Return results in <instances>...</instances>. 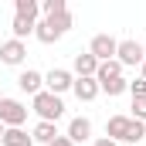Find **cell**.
<instances>
[{"mask_svg":"<svg viewBox=\"0 0 146 146\" xmlns=\"http://www.w3.org/2000/svg\"><path fill=\"white\" fill-rule=\"evenodd\" d=\"M0 143L3 146H34V139H31L27 129H3V139Z\"/></svg>","mask_w":146,"mask_h":146,"instance_id":"5bb4252c","label":"cell"},{"mask_svg":"<svg viewBox=\"0 0 146 146\" xmlns=\"http://www.w3.org/2000/svg\"><path fill=\"white\" fill-rule=\"evenodd\" d=\"M0 139H3V126H0Z\"/></svg>","mask_w":146,"mask_h":146,"instance_id":"4316f807","label":"cell"},{"mask_svg":"<svg viewBox=\"0 0 146 146\" xmlns=\"http://www.w3.org/2000/svg\"><path fill=\"white\" fill-rule=\"evenodd\" d=\"M72 85H75V75L68 68H51L44 75V92H51V95H65Z\"/></svg>","mask_w":146,"mask_h":146,"instance_id":"277c9868","label":"cell"},{"mask_svg":"<svg viewBox=\"0 0 146 146\" xmlns=\"http://www.w3.org/2000/svg\"><path fill=\"white\" fill-rule=\"evenodd\" d=\"M109 78H122V65L112 58V61H102L99 65V72H95V82L102 85V82H109Z\"/></svg>","mask_w":146,"mask_h":146,"instance_id":"2e32d148","label":"cell"},{"mask_svg":"<svg viewBox=\"0 0 146 146\" xmlns=\"http://www.w3.org/2000/svg\"><path fill=\"white\" fill-rule=\"evenodd\" d=\"M115 48H119V41H115L112 34H95L92 44H88V54L102 65V61H112V58H115Z\"/></svg>","mask_w":146,"mask_h":146,"instance_id":"5b68a950","label":"cell"},{"mask_svg":"<svg viewBox=\"0 0 146 146\" xmlns=\"http://www.w3.org/2000/svg\"><path fill=\"white\" fill-rule=\"evenodd\" d=\"M139 78H143V82H146V61H143V65H139Z\"/></svg>","mask_w":146,"mask_h":146,"instance_id":"d4e9b609","label":"cell"},{"mask_svg":"<svg viewBox=\"0 0 146 146\" xmlns=\"http://www.w3.org/2000/svg\"><path fill=\"white\" fill-rule=\"evenodd\" d=\"M115 61L122 65V68H136V65H143V41H133V37H126V41H119V48H115Z\"/></svg>","mask_w":146,"mask_h":146,"instance_id":"3957f363","label":"cell"},{"mask_svg":"<svg viewBox=\"0 0 146 146\" xmlns=\"http://www.w3.org/2000/svg\"><path fill=\"white\" fill-rule=\"evenodd\" d=\"M143 58H146V41H143Z\"/></svg>","mask_w":146,"mask_h":146,"instance_id":"484cf974","label":"cell"},{"mask_svg":"<svg viewBox=\"0 0 146 146\" xmlns=\"http://www.w3.org/2000/svg\"><path fill=\"white\" fill-rule=\"evenodd\" d=\"M95 72H99V61L85 51V54H75V65H72V75L75 78H95Z\"/></svg>","mask_w":146,"mask_h":146,"instance_id":"30bf717a","label":"cell"},{"mask_svg":"<svg viewBox=\"0 0 146 146\" xmlns=\"http://www.w3.org/2000/svg\"><path fill=\"white\" fill-rule=\"evenodd\" d=\"M17 85H21V92H27V95L34 99L37 92H44V75L34 72V68H27V72L17 75Z\"/></svg>","mask_w":146,"mask_h":146,"instance_id":"ba28073f","label":"cell"},{"mask_svg":"<svg viewBox=\"0 0 146 146\" xmlns=\"http://www.w3.org/2000/svg\"><path fill=\"white\" fill-rule=\"evenodd\" d=\"M27 106L21 99H0V126L3 129H24V119H27Z\"/></svg>","mask_w":146,"mask_h":146,"instance_id":"7a4b0ae2","label":"cell"},{"mask_svg":"<svg viewBox=\"0 0 146 146\" xmlns=\"http://www.w3.org/2000/svg\"><path fill=\"white\" fill-rule=\"evenodd\" d=\"M51 146H75V143H72V139H68V136H58V139H54V143H51Z\"/></svg>","mask_w":146,"mask_h":146,"instance_id":"603a6c76","label":"cell"},{"mask_svg":"<svg viewBox=\"0 0 146 146\" xmlns=\"http://www.w3.org/2000/svg\"><path fill=\"white\" fill-rule=\"evenodd\" d=\"M44 21H48V27H51V31H54L58 37H65V34H68V31L75 27L72 10H65V14H58V17H44Z\"/></svg>","mask_w":146,"mask_h":146,"instance_id":"4fadbf2b","label":"cell"},{"mask_svg":"<svg viewBox=\"0 0 146 146\" xmlns=\"http://www.w3.org/2000/svg\"><path fill=\"white\" fill-rule=\"evenodd\" d=\"M31 109L37 112V122H58L65 115V102L61 95H51V92H37L31 99Z\"/></svg>","mask_w":146,"mask_h":146,"instance_id":"6da1fadb","label":"cell"},{"mask_svg":"<svg viewBox=\"0 0 146 146\" xmlns=\"http://www.w3.org/2000/svg\"><path fill=\"white\" fill-rule=\"evenodd\" d=\"M58 136H61V133H58L54 122H37L34 129H31V139H34V143H44V146H51Z\"/></svg>","mask_w":146,"mask_h":146,"instance_id":"7c38bea8","label":"cell"},{"mask_svg":"<svg viewBox=\"0 0 146 146\" xmlns=\"http://www.w3.org/2000/svg\"><path fill=\"white\" fill-rule=\"evenodd\" d=\"M65 136H68L75 146H78V143H85V139L92 136V119H85V115H75L72 122H68V133H65Z\"/></svg>","mask_w":146,"mask_h":146,"instance_id":"9c48e42d","label":"cell"},{"mask_svg":"<svg viewBox=\"0 0 146 146\" xmlns=\"http://www.w3.org/2000/svg\"><path fill=\"white\" fill-rule=\"evenodd\" d=\"M41 10H44V17H58V14L68 10V0H44Z\"/></svg>","mask_w":146,"mask_h":146,"instance_id":"ffe728a7","label":"cell"},{"mask_svg":"<svg viewBox=\"0 0 146 146\" xmlns=\"http://www.w3.org/2000/svg\"><path fill=\"white\" fill-rule=\"evenodd\" d=\"M92 146H119V143H112L109 136H102V139H95V143H92Z\"/></svg>","mask_w":146,"mask_h":146,"instance_id":"cb8c5ba5","label":"cell"},{"mask_svg":"<svg viewBox=\"0 0 146 146\" xmlns=\"http://www.w3.org/2000/svg\"><path fill=\"white\" fill-rule=\"evenodd\" d=\"M0 99H3V92H0Z\"/></svg>","mask_w":146,"mask_h":146,"instance_id":"83f0119b","label":"cell"},{"mask_svg":"<svg viewBox=\"0 0 146 146\" xmlns=\"http://www.w3.org/2000/svg\"><path fill=\"white\" fill-rule=\"evenodd\" d=\"M129 92H133V99H146V82H143V78L129 82Z\"/></svg>","mask_w":146,"mask_h":146,"instance_id":"7402d4cb","label":"cell"},{"mask_svg":"<svg viewBox=\"0 0 146 146\" xmlns=\"http://www.w3.org/2000/svg\"><path fill=\"white\" fill-rule=\"evenodd\" d=\"M129 119L146 122V99H133V115H129Z\"/></svg>","mask_w":146,"mask_h":146,"instance_id":"44dd1931","label":"cell"},{"mask_svg":"<svg viewBox=\"0 0 146 146\" xmlns=\"http://www.w3.org/2000/svg\"><path fill=\"white\" fill-rule=\"evenodd\" d=\"M34 24H37V21H27V17H14V21H10L14 41H24V37H31V34H34Z\"/></svg>","mask_w":146,"mask_h":146,"instance_id":"e0dca14e","label":"cell"},{"mask_svg":"<svg viewBox=\"0 0 146 146\" xmlns=\"http://www.w3.org/2000/svg\"><path fill=\"white\" fill-rule=\"evenodd\" d=\"M34 37L41 41V44H54V41H61V37L48 27V21H37V24H34Z\"/></svg>","mask_w":146,"mask_h":146,"instance_id":"d6986e66","label":"cell"},{"mask_svg":"<svg viewBox=\"0 0 146 146\" xmlns=\"http://www.w3.org/2000/svg\"><path fill=\"white\" fill-rule=\"evenodd\" d=\"M24 58H27V44H24V41H14V37H7V41L0 44V65H10V68H17V65H24Z\"/></svg>","mask_w":146,"mask_h":146,"instance_id":"8992f818","label":"cell"},{"mask_svg":"<svg viewBox=\"0 0 146 146\" xmlns=\"http://www.w3.org/2000/svg\"><path fill=\"white\" fill-rule=\"evenodd\" d=\"M37 14H41V3H37V0H14V17L37 21Z\"/></svg>","mask_w":146,"mask_h":146,"instance_id":"9a60e30c","label":"cell"},{"mask_svg":"<svg viewBox=\"0 0 146 146\" xmlns=\"http://www.w3.org/2000/svg\"><path fill=\"white\" fill-rule=\"evenodd\" d=\"M129 126H133V119H129V115H112L109 122H106V136H109L112 143H126Z\"/></svg>","mask_w":146,"mask_h":146,"instance_id":"52a82bcc","label":"cell"},{"mask_svg":"<svg viewBox=\"0 0 146 146\" xmlns=\"http://www.w3.org/2000/svg\"><path fill=\"white\" fill-rule=\"evenodd\" d=\"M99 88H102V92H106L109 99H115V95H122V92H129V82H126V78H109V82H102Z\"/></svg>","mask_w":146,"mask_h":146,"instance_id":"ac0fdd59","label":"cell"},{"mask_svg":"<svg viewBox=\"0 0 146 146\" xmlns=\"http://www.w3.org/2000/svg\"><path fill=\"white\" fill-rule=\"evenodd\" d=\"M72 92L78 95V102H92V99H95L102 88H99V82H95V78H75Z\"/></svg>","mask_w":146,"mask_h":146,"instance_id":"8fae6325","label":"cell"}]
</instances>
